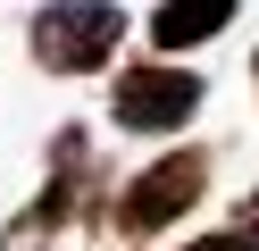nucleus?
Returning a JSON list of instances; mask_svg holds the SVG:
<instances>
[{
	"label": "nucleus",
	"mask_w": 259,
	"mask_h": 251,
	"mask_svg": "<svg viewBox=\"0 0 259 251\" xmlns=\"http://www.w3.org/2000/svg\"><path fill=\"white\" fill-rule=\"evenodd\" d=\"M125 42V9L117 0H42L25 17V50L42 76H101Z\"/></svg>",
	"instance_id": "1"
},
{
	"label": "nucleus",
	"mask_w": 259,
	"mask_h": 251,
	"mask_svg": "<svg viewBox=\"0 0 259 251\" xmlns=\"http://www.w3.org/2000/svg\"><path fill=\"white\" fill-rule=\"evenodd\" d=\"M209 193V151H159L142 176H125V193L109 201V226L125 234V243H151V234H167L176 218H192Z\"/></svg>",
	"instance_id": "2"
},
{
	"label": "nucleus",
	"mask_w": 259,
	"mask_h": 251,
	"mask_svg": "<svg viewBox=\"0 0 259 251\" xmlns=\"http://www.w3.org/2000/svg\"><path fill=\"white\" fill-rule=\"evenodd\" d=\"M201 100H209L201 67H176V59L125 67V76L109 84V117H117L125 134H184L192 117H201Z\"/></svg>",
	"instance_id": "3"
},
{
	"label": "nucleus",
	"mask_w": 259,
	"mask_h": 251,
	"mask_svg": "<svg viewBox=\"0 0 259 251\" xmlns=\"http://www.w3.org/2000/svg\"><path fill=\"white\" fill-rule=\"evenodd\" d=\"M84 193H92V134L84 126H59L51 134V184L34 193V209L17 218L25 234H59L67 218H84Z\"/></svg>",
	"instance_id": "4"
},
{
	"label": "nucleus",
	"mask_w": 259,
	"mask_h": 251,
	"mask_svg": "<svg viewBox=\"0 0 259 251\" xmlns=\"http://www.w3.org/2000/svg\"><path fill=\"white\" fill-rule=\"evenodd\" d=\"M234 17H242V0H159V9L142 17V33H151V50H159V59H184V50L218 42Z\"/></svg>",
	"instance_id": "5"
},
{
	"label": "nucleus",
	"mask_w": 259,
	"mask_h": 251,
	"mask_svg": "<svg viewBox=\"0 0 259 251\" xmlns=\"http://www.w3.org/2000/svg\"><path fill=\"white\" fill-rule=\"evenodd\" d=\"M176 251H259L242 226H218V234H192V243H176Z\"/></svg>",
	"instance_id": "6"
},
{
	"label": "nucleus",
	"mask_w": 259,
	"mask_h": 251,
	"mask_svg": "<svg viewBox=\"0 0 259 251\" xmlns=\"http://www.w3.org/2000/svg\"><path fill=\"white\" fill-rule=\"evenodd\" d=\"M242 234H251V243H259V184H251V193H242Z\"/></svg>",
	"instance_id": "7"
},
{
	"label": "nucleus",
	"mask_w": 259,
	"mask_h": 251,
	"mask_svg": "<svg viewBox=\"0 0 259 251\" xmlns=\"http://www.w3.org/2000/svg\"><path fill=\"white\" fill-rule=\"evenodd\" d=\"M251 84H259V50H251Z\"/></svg>",
	"instance_id": "8"
}]
</instances>
